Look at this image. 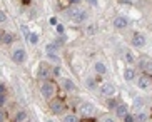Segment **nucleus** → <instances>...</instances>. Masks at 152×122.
Here are the masks:
<instances>
[{"label":"nucleus","mask_w":152,"mask_h":122,"mask_svg":"<svg viewBox=\"0 0 152 122\" xmlns=\"http://www.w3.org/2000/svg\"><path fill=\"white\" fill-rule=\"evenodd\" d=\"M40 95L45 100H52L55 99V94H57V85H55L52 80H44L40 84Z\"/></svg>","instance_id":"1"},{"label":"nucleus","mask_w":152,"mask_h":122,"mask_svg":"<svg viewBox=\"0 0 152 122\" xmlns=\"http://www.w3.org/2000/svg\"><path fill=\"white\" fill-rule=\"evenodd\" d=\"M99 91H100V95H104L105 99H110V97H115L117 87L114 85L112 82H104V84H100Z\"/></svg>","instance_id":"2"},{"label":"nucleus","mask_w":152,"mask_h":122,"mask_svg":"<svg viewBox=\"0 0 152 122\" xmlns=\"http://www.w3.org/2000/svg\"><path fill=\"white\" fill-rule=\"evenodd\" d=\"M49 109H50V112L54 114V115H64L65 104H64V100H60V99H52L50 104H49Z\"/></svg>","instance_id":"3"},{"label":"nucleus","mask_w":152,"mask_h":122,"mask_svg":"<svg viewBox=\"0 0 152 122\" xmlns=\"http://www.w3.org/2000/svg\"><path fill=\"white\" fill-rule=\"evenodd\" d=\"M79 114H80L82 117H94L95 114V105L92 104V102H82L80 105H79Z\"/></svg>","instance_id":"4"},{"label":"nucleus","mask_w":152,"mask_h":122,"mask_svg":"<svg viewBox=\"0 0 152 122\" xmlns=\"http://www.w3.org/2000/svg\"><path fill=\"white\" fill-rule=\"evenodd\" d=\"M12 60H14L15 64H23L25 60H27V50L23 49V47H15L14 50H12Z\"/></svg>","instance_id":"5"},{"label":"nucleus","mask_w":152,"mask_h":122,"mask_svg":"<svg viewBox=\"0 0 152 122\" xmlns=\"http://www.w3.org/2000/svg\"><path fill=\"white\" fill-rule=\"evenodd\" d=\"M69 15H70L72 20H75V22H85L87 20V12L82 9H79V7H74V9H69Z\"/></svg>","instance_id":"6"},{"label":"nucleus","mask_w":152,"mask_h":122,"mask_svg":"<svg viewBox=\"0 0 152 122\" xmlns=\"http://www.w3.org/2000/svg\"><path fill=\"white\" fill-rule=\"evenodd\" d=\"M137 85L142 91H149L152 87V77L149 74H142L140 77H137Z\"/></svg>","instance_id":"7"},{"label":"nucleus","mask_w":152,"mask_h":122,"mask_svg":"<svg viewBox=\"0 0 152 122\" xmlns=\"http://www.w3.org/2000/svg\"><path fill=\"white\" fill-rule=\"evenodd\" d=\"M130 44H132V47H135V49H142V47H145V44H147V37L144 35V34H134Z\"/></svg>","instance_id":"8"},{"label":"nucleus","mask_w":152,"mask_h":122,"mask_svg":"<svg viewBox=\"0 0 152 122\" xmlns=\"http://www.w3.org/2000/svg\"><path fill=\"white\" fill-rule=\"evenodd\" d=\"M112 23H114V28H117V30H124V28L129 27V18L124 17V15H117Z\"/></svg>","instance_id":"9"},{"label":"nucleus","mask_w":152,"mask_h":122,"mask_svg":"<svg viewBox=\"0 0 152 122\" xmlns=\"http://www.w3.org/2000/svg\"><path fill=\"white\" fill-rule=\"evenodd\" d=\"M37 77L42 79V80H49L50 77H52V69H49L45 64H40L39 70H37Z\"/></svg>","instance_id":"10"},{"label":"nucleus","mask_w":152,"mask_h":122,"mask_svg":"<svg viewBox=\"0 0 152 122\" xmlns=\"http://www.w3.org/2000/svg\"><path fill=\"white\" fill-rule=\"evenodd\" d=\"M114 114H115V117L124 119L125 115L129 114V105L124 104V102H119V104H117V107L114 109Z\"/></svg>","instance_id":"11"},{"label":"nucleus","mask_w":152,"mask_h":122,"mask_svg":"<svg viewBox=\"0 0 152 122\" xmlns=\"http://www.w3.org/2000/svg\"><path fill=\"white\" fill-rule=\"evenodd\" d=\"M62 89L65 92H74V91H77V84L72 80L70 77H64L62 79Z\"/></svg>","instance_id":"12"},{"label":"nucleus","mask_w":152,"mask_h":122,"mask_svg":"<svg viewBox=\"0 0 152 122\" xmlns=\"http://www.w3.org/2000/svg\"><path fill=\"white\" fill-rule=\"evenodd\" d=\"M94 72L97 74V75H105V74H107V64L100 62V60L94 62Z\"/></svg>","instance_id":"13"},{"label":"nucleus","mask_w":152,"mask_h":122,"mask_svg":"<svg viewBox=\"0 0 152 122\" xmlns=\"http://www.w3.org/2000/svg\"><path fill=\"white\" fill-rule=\"evenodd\" d=\"M135 77H137V70H135L134 67H132V65H129V67L125 69L124 70V79L127 82H132L135 79Z\"/></svg>","instance_id":"14"},{"label":"nucleus","mask_w":152,"mask_h":122,"mask_svg":"<svg viewBox=\"0 0 152 122\" xmlns=\"http://www.w3.org/2000/svg\"><path fill=\"white\" fill-rule=\"evenodd\" d=\"M139 67L144 70V74H151L152 72V62L149 59H142L139 62Z\"/></svg>","instance_id":"15"},{"label":"nucleus","mask_w":152,"mask_h":122,"mask_svg":"<svg viewBox=\"0 0 152 122\" xmlns=\"http://www.w3.org/2000/svg\"><path fill=\"white\" fill-rule=\"evenodd\" d=\"M45 57H47V60H49V62L54 64V65H60V62H62V59L58 57L57 52H49V54H45Z\"/></svg>","instance_id":"16"},{"label":"nucleus","mask_w":152,"mask_h":122,"mask_svg":"<svg viewBox=\"0 0 152 122\" xmlns=\"http://www.w3.org/2000/svg\"><path fill=\"white\" fill-rule=\"evenodd\" d=\"M27 119H28V115L25 110H18L14 115V122H27Z\"/></svg>","instance_id":"17"},{"label":"nucleus","mask_w":152,"mask_h":122,"mask_svg":"<svg viewBox=\"0 0 152 122\" xmlns=\"http://www.w3.org/2000/svg\"><path fill=\"white\" fill-rule=\"evenodd\" d=\"M14 34H10V32H4V40H2V44H5V45H10V44H14Z\"/></svg>","instance_id":"18"},{"label":"nucleus","mask_w":152,"mask_h":122,"mask_svg":"<svg viewBox=\"0 0 152 122\" xmlns=\"http://www.w3.org/2000/svg\"><path fill=\"white\" fill-rule=\"evenodd\" d=\"M135 115V122H147L149 121V114L144 112V110H140L139 114H134Z\"/></svg>","instance_id":"19"},{"label":"nucleus","mask_w":152,"mask_h":122,"mask_svg":"<svg viewBox=\"0 0 152 122\" xmlns=\"http://www.w3.org/2000/svg\"><path fill=\"white\" fill-rule=\"evenodd\" d=\"M60 119H62V122H79V117L75 114H64Z\"/></svg>","instance_id":"20"},{"label":"nucleus","mask_w":152,"mask_h":122,"mask_svg":"<svg viewBox=\"0 0 152 122\" xmlns=\"http://www.w3.org/2000/svg\"><path fill=\"white\" fill-rule=\"evenodd\" d=\"M27 40L30 42L32 45H37V44H39V34H37V32H30L28 37H27Z\"/></svg>","instance_id":"21"},{"label":"nucleus","mask_w":152,"mask_h":122,"mask_svg":"<svg viewBox=\"0 0 152 122\" xmlns=\"http://www.w3.org/2000/svg\"><path fill=\"white\" fill-rule=\"evenodd\" d=\"M58 50V47L55 45L54 42H49L47 45H45V54H49V52H57Z\"/></svg>","instance_id":"22"},{"label":"nucleus","mask_w":152,"mask_h":122,"mask_svg":"<svg viewBox=\"0 0 152 122\" xmlns=\"http://www.w3.org/2000/svg\"><path fill=\"white\" fill-rule=\"evenodd\" d=\"M125 62L127 64H134L135 62V57H134V54H132L130 50H125Z\"/></svg>","instance_id":"23"},{"label":"nucleus","mask_w":152,"mask_h":122,"mask_svg":"<svg viewBox=\"0 0 152 122\" xmlns=\"http://www.w3.org/2000/svg\"><path fill=\"white\" fill-rule=\"evenodd\" d=\"M117 104H119V100H115L114 97L107 99V109H110V110H114V109L117 107Z\"/></svg>","instance_id":"24"},{"label":"nucleus","mask_w":152,"mask_h":122,"mask_svg":"<svg viewBox=\"0 0 152 122\" xmlns=\"http://www.w3.org/2000/svg\"><path fill=\"white\" fill-rule=\"evenodd\" d=\"M95 32H97V27H95V23H89V25H87V35L92 37V35L95 34Z\"/></svg>","instance_id":"25"},{"label":"nucleus","mask_w":152,"mask_h":122,"mask_svg":"<svg viewBox=\"0 0 152 122\" xmlns=\"http://www.w3.org/2000/svg\"><path fill=\"white\" fill-rule=\"evenodd\" d=\"M52 75H55V77L62 75V69H60V65H54V67H52Z\"/></svg>","instance_id":"26"},{"label":"nucleus","mask_w":152,"mask_h":122,"mask_svg":"<svg viewBox=\"0 0 152 122\" xmlns=\"http://www.w3.org/2000/svg\"><path fill=\"white\" fill-rule=\"evenodd\" d=\"M7 100H9V97H7V94H2V95H0V109L7 105Z\"/></svg>","instance_id":"27"},{"label":"nucleus","mask_w":152,"mask_h":122,"mask_svg":"<svg viewBox=\"0 0 152 122\" xmlns=\"http://www.w3.org/2000/svg\"><path fill=\"white\" fill-rule=\"evenodd\" d=\"M122 122H135V115H134V114H130V112H129L124 119H122Z\"/></svg>","instance_id":"28"},{"label":"nucleus","mask_w":152,"mask_h":122,"mask_svg":"<svg viewBox=\"0 0 152 122\" xmlns=\"http://www.w3.org/2000/svg\"><path fill=\"white\" fill-rule=\"evenodd\" d=\"M57 23H58V18L57 17H50L49 18V25H50V27H57Z\"/></svg>","instance_id":"29"},{"label":"nucleus","mask_w":152,"mask_h":122,"mask_svg":"<svg viewBox=\"0 0 152 122\" xmlns=\"http://www.w3.org/2000/svg\"><path fill=\"white\" fill-rule=\"evenodd\" d=\"M87 87H89V89H95V87H97V82H95L94 79H87Z\"/></svg>","instance_id":"30"},{"label":"nucleus","mask_w":152,"mask_h":122,"mask_svg":"<svg viewBox=\"0 0 152 122\" xmlns=\"http://www.w3.org/2000/svg\"><path fill=\"white\" fill-rule=\"evenodd\" d=\"M20 30H22V34H23V37H25V39H27L28 37V34H30V30H28V27H25V25H20Z\"/></svg>","instance_id":"31"},{"label":"nucleus","mask_w":152,"mask_h":122,"mask_svg":"<svg viewBox=\"0 0 152 122\" xmlns=\"http://www.w3.org/2000/svg\"><path fill=\"white\" fill-rule=\"evenodd\" d=\"M55 30H57L58 35H64V30H65V27H64L62 23H57V27H55Z\"/></svg>","instance_id":"32"},{"label":"nucleus","mask_w":152,"mask_h":122,"mask_svg":"<svg viewBox=\"0 0 152 122\" xmlns=\"http://www.w3.org/2000/svg\"><path fill=\"white\" fill-rule=\"evenodd\" d=\"M142 102L144 100L140 99V97H134V105L135 107H142Z\"/></svg>","instance_id":"33"},{"label":"nucleus","mask_w":152,"mask_h":122,"mask_svg":"<svg viewBox=\"0 0 152 122\" xmlns=\"http://www.w3.org/2000/svg\"><path fill=\"white\" fill-rule=\"evenodd\" d=\"M7 121V114H5L4 109H0V122H5Z\"/></svg>","instance_id":"34"},{"label":"nucleus","mask_w":152,"mask_h":122,"mask_svg":"<svg viewBox=\"0 0 152 122\" xmlns=\"http://www.w3.org/2000/svg\"><path fill=\"white\" fill-rule=\"evenodd\" d=\"M2 94H7V87H5V84H0V95Z\"/></svg>","instance_id":"35"},{"label":"nucleus","mask_w":152,"mask_h":122,"mask_svg":"<svg viewBox=\"0 0 152 122\" xmlns=\"http://www.w3.org/2000/svg\"><path fill=\"white\" fill-rule=\"evenodd\" d=\"M67 2H69L70 5H80V2H82V0H67Z\"/></svg>","instance_id":"36"},{"label":"nucleus","mask_w":152,"mask_h":122,"mask_svg":"<svg viewBox=\"0 0 152 122\" xmlns=\"http://www.w3.org/2000/svg\"><path fill=\"white\" fill-rule=\"evenodd\" d=\"M5 20H7V15H5L2 10H0V22H5Z\"/></svg>","instance_id":"37"},{"label":"nucleus","mask_w":152,"mask_h":122,"mask_svg":"<svg viewBox=\"0 0 152 122\" xmlns=\"http://www.w3.org/2000/svg\"><path fill=\"white\" fill-rule=\"evenodd\" d=\"M102 122H115V121H114V117H104Z\"/></svg>","instance_id":"38"},{"label":"nucleus","mask_w":152,"mask_h":122,"mask_svg":"<svg viewBox=\"0 0 152 122\" xmlns=\"http://www.w3.org/2000/svg\"><path fill=\"white\" fill-rule=\"evenodd\" d=\"M89 4H90V5H94V7H97L99 2H97V0H89Z\"/></svg>","instance_id":"39"},{"label":"nucleus","mask_w":152,"mask_h":122,"mask_svg":"<svg viewBox=\"0 0 152 122\" xmlns=\"http://www.w3.org/2000/svg\"><path fill=\"white\" fill-rule=\"evenodd\" d=\"M2 40H4V32H0V44H2Z\"/></svg>","instance_id":"40"},{"label":"nucleus","mask_w":152,"mask_h":122,"mask_svg":"<svg viewBox=\"0 0 152 122\" xmlns=\"http://www.w3.org/2000/svg\"><path fill=\"white\" fill-rule=\"evenodd\" d=\"M47 122H54V121H47Z\"/></svg>","instance_id":"41"}]
</instances>
